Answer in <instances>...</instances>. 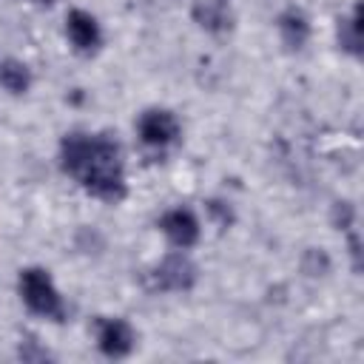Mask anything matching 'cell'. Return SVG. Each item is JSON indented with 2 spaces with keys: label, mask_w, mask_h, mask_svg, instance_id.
I'll return each instance as SVG.
<instances>
[{
  "label": "cell",
  "mask_w": 364,
  "mask_h": 364,
  "mask_svg": "<svg viewBox=\"0 0 364 364\" xmlns=\"http://www.w3.org/2000/svg\"><path fill=\"white\" fill-rule=\"evenodd\" d=\"M60 168L71 176L88 196L119 205L128 196V176H125V154L122 145L111 134H91V131H68L60 139Z\"/></svg>",
  "instance_id": "obj_1"
},
{
  "label": "cell",
  "mask_w": 364,
  "mask_h": 364,
  "mask_svg": "<svg viewBox=\"0 0 364 364\" xmlns=\"http://www.w3.org/2000/svg\"><path fill=\"white\" fill-rule=\"evenodd\" d=\"M17 296L26 304V310L40 316V318H48V321L60 324L68 316L65 299H63L54 276L40 264H28L17 273Z\"/></svg>",
  "instance_id": "obj_2"
},
{
  "label": "cell",
  "mask_w": 364,
  "mask_h": 364,
  "mask_svg": "<svg viewBox=\"0 0 364 364\" xmlns=\"http://www.w3.org/2000/svg\"><path fill=\"white\" fill-rule=\"evenodd\" d=\"M199 284V267L191 259V250L171 247L148 270V287L154 293H191Z\"/></svg>",
  "instance_id": "obj_3"
},
{
  "label": "cell",
  "mask_w": 364,
  "mask_h": 364,
  "mask_svg": "<svg viewBox=\"0 0 364 364\" xmlns=\"http://www.w3.org/2000/svg\"><path fill=\"white\" fill-rule=\"evenodd\" d=\"M134 131H136V139L151 151H168L171 145H176L182 139L179 117L162 105H151V108L139 111V117L134 119Z\"/></svg>",
  "instance_id": "obj_4"
},
{
  "label": "cell",
  "mask_w": 364,
  "mask_h": 364,
  "mask_svg": "<svg viewBox=\"0 0 364 364\" xmlns=\"http://www.w3.org/2000/svg\"><path fill=\"white\" fill-rule=\"evenodd\" d=\"M156 228L165 236V242L176 250H193L202 242V219L188 205H173L162 210V216L156 219Z\"/></svg>",
  "instance_id": "obj_5"
},
{
  "label": "cell",
  "mask_w": 364,
  "mask_h": 364,
  "mask_svg": "<svg viewBox=\"0 0 364 364\" xmlns=\"http://www.w3.org/2000/svg\"><path fill=\"white\" fill-rule=\"evenodd\" d=\"M94 341H97L100 355H105L111 361H119V358H128L136 350V330L122 316H97Z\"/></svg>",
  "instance_id": "obj_6"
},
{
  "label": "cell",
  "mask_w": 364,
  "mask_h": 364,
  "mask_svg": "<svg viewBox=\"0 0 364 364\" xmlns=\"http://www.w3.org/2000/svg\"><path fill=\"white\" fill-rule=\"evenodd\" d=\"M63 31H65L68 46H71L77 54H82V57L97 54V51L102 48V43H105L102 23L97 20V14H91L88 9H80V6H77V9H68Z\"/></svg>",
  "instance_id": "obj_7"
},
{
  "label": "cell",
  "mask_w": 364,
  "mask_h": 364,
  "mask_svg": "<svg viewBox=\"0 0 364 364\" xmlns=\"http://www.w3.org/2000/svg\"><path fill=\"white\" fill-rule=\"evenodd\" d=\"M191 20L199 31L210 37H225L236 28V9L230 0H193Z\"/></svg>",
  "instance_id": "obj_8"
},
{
  "label": "cell",
  "mask_w": 364,
  "mask_h": 364,
  "mask_svg": "<svg viewBox=\"0 0 364 364\" xmlns=\"http://www.w3.org/2000/svg\"><path fill=\"white\" fill-rule=\"evenodd\" d=\"M276 34H279V43H282V48L287 54L304 51L307 43H310V37H313L310 14L301 6H284L276 14Z\"/></svg>",
  "instance_id": "obj_9"
},
{
  "label": "cell",
  "mask_w": 364,
  "mask_h": 364,
  "mask_svg": "<svg viewBox=\"0 0 364 364\" xmlns=\"http://www.w3.org/2000/svg\"><path fill=\"white\" fill-rule=\"evenodd\" d=\"M336 43L347 57L361 60V54H364V11H361V3H355L347 14H341L336 20Z\"/></svg>",
  "instance_id": "obj_10"
},
{
  "label": "cell",
  "mask_w": 364,
  "mask_h": 364,
  "mask_svg": "<svg viewBox=\"0 0 364 364\" xmlns=\"http://www.w3.org/2000/svg\"><path fill=\"white\" fill-rule=\"evenodd\" d=\"M34 85V68L20 57L0 60V88L11 97H26Z\"/></svg>",
  "instance_id": "obj_11"
},
{
  "label": "cell",
  "mask_w": 364,
  "mask_h": 364,
  "mask_svg": "<svg viewBox=\"0 0 364 364\" xmlns=\"http://www.w3.org/2000/svg\"><path fill=\"white\" fill-rule=\"evenodd\" d=\"M299 267L307 279H327L333 273V256L324 250V247H304L301 250V259H299Z\"/></svg>",
  "instance_id": "obj_12"
},
{
  "label": "cell",
  "mask_w": 364,
  "mask_h": 364,
  "mask_svg": "<svg viewBox=\"0 0 364 364\" xmlns=\"http://www.w3.org/2000/svg\"><path fill=\"white\" fill-rule=\"evenodd\" d=\"M205 219L219 230H230L236 225V208L225 196H210L205 199Z\"/></svg>",
  "instance_id": "obj_13"
},
{
  "label": "cell",
  "mask_w": 364,
  "mask_h": 364,
  "mask_svg": "<svg viewBox=\"0 0 364 364\" xmlns=\"http://www.w3.org/2000/svg\"><path fill=\"white\" fill-rule=\"evenodd\" d=\"M355 222H358V210H355V205H353L350 199H336V202L330 205V225H333L338 233L353 230Z\"/></svg>",
  "instance_id": "obj_14"
},
{
  "label": "cell",
  "mask_w": 364,
  "mask_h": 364,
  "mask_svg": "<svg viewBox=\"0 0 364 364\" xmlns=\"http://www.w3.org/2000/svg\"><path fill=\"white\" fill-rule=\"evenodd\" d=\"M17 358H23V361H31V364H40V361H48V358H54L46 347H40L37 341H20V347H17Z\"/></svg>",
  "instance_id": "obj_15"
},
{
  "label": "cell",
  "mask_w": 364,
  "mask_h": 364,
  "mask_svg": "<svg viewBox=\"0 0 364 364\" xmlns=\"http://www.w3.org/2000/svg\"><path fill=\"white\" fill-rule=\"evenodd\" d=\"M344 236H347V253H350V264H353V270L358 273V270H361V236H358V230H355V228H353V230H347Z\"/></svg>",
  "instance_id": "obj_16"
},
{
  "label": "cell",
  "mask_w": 364,
  "mask_h": 364,
  "mask_svg": "<svg viewBox=\"0 0 364 364\" xmlns=\"http://www.w3.org/2000/svg\"><path fill=\"white\" fill-rule=\"evenodd\" d=\"M37 3H40V6H54L57 0H37Z\"/></svg>",
  "instance_id": "obj_17"
}]
</instances>
